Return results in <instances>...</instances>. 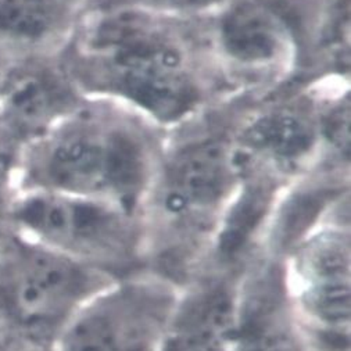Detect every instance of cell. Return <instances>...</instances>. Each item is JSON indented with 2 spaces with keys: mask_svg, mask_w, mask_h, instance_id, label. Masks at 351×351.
I'll use <instances>...</instances> for the list:
<instances>
[{
  "mask_svg": "<svg viewBox=\"0 0 351 351\" xmlns=\"http://www.w3.org/2000/svg\"><path fill=\"white\" fill-rule=\"evenodd\" d=\"M58 58L86 99L119 101L149 124L180 125L204 101L186 46L147 8L80 12Z\"/></svg>",
  "mask_w": 351,
  "mask_h": 351,
  "instance_id": "obj_1",
  "label": "cell"
},
{
  "mask_svg": "<svg viewBox=\"0 0 351 351\" xmlns=\"http://www.w3.org/2000/svg\"><path fill=\"white\" fill-rule=\"evenodd\" d=\"M141 120L88 99L20 152L16 191L81 196L141 214L161 161Z\"/></svg>",
  "mask_w": 351,
  "mask_h": 351,
  "instance_id": "obj_2",
  "label": "cell"
},
{
  "mask_svg": "<svg viewBox=\"0 0 351 351\" xmlns=\"http://www.w3.org/2000/svg\"><path fill=\"white\" fill-rule=\"evenodd\" d=\"M17 233L121 278L147 268L142 215L111 203L54 192H16Z\"/></svg>",
  "mask_w": 351,
  "mask_h": 351,
  "instance_id": "obj_3",
  "label": "cell"
},
{
  "mask_svg": "<svg viewBox=\"0 0 351 351\" xmlns=\"http://www.w3.org/2000/svg\"><path fill=\"white\" fill-rule=\"evenodd\" d=\"M115 279L17 232L0 250V307L9 330L47 348L71 318Z\"/></svg>",
  "mask_w": 351,
  "mask_h": 351,
  "instance_id": "obj_4",
  "label": "cell"
},
{
  "mask_svg": "<svg viewBox=\"0 0 351 351\" xmlns=\"http://www.w3.org/2000/svg\"><path fill=\"white\" fill-rule=\"evenodd\" d=\"M182 287L150 268L115 279L71 318L51 351H160Z\"/></svg>",
  "mask_w": 351,
  "mask_h": 351,
  "instance_id": "obj_5",
  "label": "cell"
},
{
  "mask_svg": "<svg viewBox=\"0 0 351 351\" xmlns=\"http://www.w3.org/2000/svg\"><path fill=\"white\" fill-rule=\"evenodd\" d=\"M282 265L289 298L318 351H350L347 223L325 221L282 257Z\"/></svg>",
  "mask_w": 351,
  "mask_h": 351,
  "instance_id": "obj_6",
  "label": "cell"
},
{
  "mask_svg": "<svg viewBox=\"0 0 351 351\" xmlns=\"http://www.w3.org/2000/svg\"><path fill=\"white\" fill-rule=\"evenodd\" d=\"M86 100L58 54L13 53L0 86V135L23 150Z\"/></svg>",
  "mask_w": 351,
  "mask_h": 351,
  "instance_id": "obj_7",
  "label": "cell"
},
{
  "mask_svg": "<svg viewBox=\"0 0 351 351\" xmlns=\"http://www.w3.org/2000/svg\"><path fill=\"white\" fill-rule=\"evenodd\" d=\"M230 351H318L289 298L282 258L260 253L245 267Z\"/></svg>",
  "mask_w": 351,
  "mask_h": 351,
  "instance_id": "obj_8",
  "label": "cell"
},
{
  "mask_svg": "<svg viewBox=\"0 0 351 351\" xmlns=\"http://www.w3.org/2000/svg\"><path fill=\"white\" fill-rule=\"evenodd\" d=\"M214 43L228 66L249 75L286 69L298 47L290 24L265 0H229L217 12Z\"/></svg>",
  "mask_w": 351,
  "mask_h": 351,
  "instance_id": "obj_9",
  "label": "cell"
},
{
  "mask_svg": "<svg viewBox=\"0 0 351 351\" xmlns=\"http://www.w3.org/2000/svg\"><path fill=\"white\" fill-rule=\"evenodd\" d=\"M243 269L208 267L185 283L160 351H230Z\"/></svg>",
  "mask_w": 351,
  "mask_h": 351,
  "instance_id": "obj_10",
  "label": "cell"
},
{
  "mask_svg": "<svg viewBox=\"0 0 351 351\" xmlns=\"http://www.w3.org/2000/svg\"><path fill=\"white\" fill-rule=\"evenodd\" d=\"M317 115L299 104H276L260 110L232 139L242 164L253 161L274 171L290 172L307 165L321 147Z\"/></svg>",
  "mask_w": 351,
  "mask_h": 351,
  "instance_id": "obj_11",
  "label": "cell"
},
{
  "mask_svg": "<svg viewBox=\"0 0 351 351\" xmlns=\"http://www.w3.org/2000/svg\"><path fill=\"white\" fill-rule=\"evenodd\" d=\"M80 12L67 0H0V43L13 53L57 54Z\"/></svg>",
  "mask_w": 351,
  "mask_h": 351,
  "instance_id": "obj_12",
  "label": "cell"
},
{
  "mask_svg": "<svg viewBox=\"0 0 351 351\" xmlns=\"http://www.w3.org/2000/svg\"><path fill=\"white\" fill-rule=\"evenodd\" d=\"M146 8L160 13L200 14L218 12L229 0H145Z\"/></svg>",
  "mask_w": 351,
  "mask_h": 351,
  "instance_id": "obj_13",
  "label": "cell"
},
{
  "mask_svg": "<svg viewBox=\"0 0 351 351\" xmlns=\"http://www.w3.org/2000/svg\"><path fill=\"white\" fill-rule=\"evenodd\" d=\"M16 188L13 185L0 186V250L14 235V226L12 221V203L16 196Z\"/></svg>",
  "mask_w": 351,
  "mask_h": 351,
  "instance_id": "obj_14",
  "label": "cell"
},
{
  "mask_svg": "<svg viewBox=\"0 0 351 351\" xmlns=\"http://www.w3.org/2000/svg\"><path fill=\"white\" fill-rule=\"evenodd\" d=\"M20 149L0 135V186H14V175L20 158Z\"/></svg>",
  "mask_w": 351,
  "mask_h": 351,
  "instance_id": "obj_15",
  "label": "cell"
},
{
  "mask_svg": "<svg viewBox=\"0 0 351 351\" xmlns=\"http://www.w3.org/2000/svg\"><path fill=\"white\" fill-rule=\"evenodd\" d=\"M0 351H51V348L39 346L13 333L0 337Z\"/></svg>",
  "mask_w": 351,
  "mask_h": 351,
  "instance_id": "obj_16",
  "label": "cell"
},
{
  "mask_svg": "<svg viewBox=\"0 0 351 351\" xmlns=\"http://www.w3.org/2000/svg\"><path fill=\"white\" fill-rule=\"evenodd\" d=\"M12 54H13L12 50H9L6 46H3L2 43H0V86H2L5 71H6V67L9 64V60H10Z\"/></svg>",
  "mask_w": 351,
  "mask_h": 351,
  "instance_id": "obj_17",
  "label": "cell"
},
{
  "mask_svg": "<svg viewBox=\"0 0 351 351\" xmlns=\"http://www.w3.org/2000/svg\"><path fill=\"white\" fill-rule=\"evenodd\" d=\"M8 333H10V330H9V326H8L3 310H2V307H0V337L6 336Z\"/></svg>",
  "mask_w": 351,
  "mask_h": 351,
  "instance_id": "obj_18",
  "label": "cell"
},
{
  "mask_svg": "<svg viewBox=\"0 0 351 351\" xmlns=\"http://www.w3.org/2000/svg\"><path fill=\"white\" fill-rule=\"evenodd\" d=\"M69 3H71V5H74L75 8H78V9H81L82 10V6L85 5V3H88L89 0H67Z\"/></svg>",
  "mask_w": 351,
  "mask_h": 351,
  "instance_id": "obj_19",
  "label": "cell"
}]
</instances>
